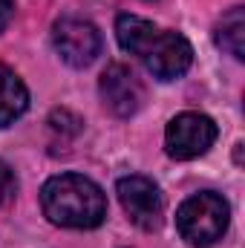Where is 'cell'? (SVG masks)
Here are the masks:
<instances>
[{"instance_id": "obj_3", "label": "cell", "mask_w": 245, "mask_h": 248, "mask_svg": "<svg viewBox=\"0 0 245 248\" xmlns=\"http://www.w3.org/2000/svg\"><path fill=\"white\" fill-rule=\"evenodd\" d=\"M228 222H231V208L214 190L193 193L176 211V228L184 243L193 248H211L214 243H219L222 234L228 231Z\"/></svg>"}, {"instance_id": "obj_10", "label": "cell", "mask_w": 245, "mask_h": 248, "mask_svg": "<svg viewBox=\"0 0 245 248\" xmlns=\"http://www.w3.org/2000/svg\"><path fill=\"white\" fill-rule=\"evenodd\" d=\"M49 127H52L55 133H69V136H75V133L81 130V119L72 116L69 110H55V113L49 116Z\"/></svg>"}, {"instance_id": "obj_9", "label": "cell", "mask_w": 245, "mask_h": 248, "mask_svg": "<svg viewBox=\"0 0 245 248\" xmlns=\"http://www.w3.org/2000/svg\"><path fill=\"white\" fill-rule=\"evenodd\" d=\"M216 44L234 61H243L245 58V12H243V6H234V9H228L222 15V20L216 23Z\"/></svg>"}, {"instance_id": "obj_2", "label": "cell", "mask_w": 245, "mask_h": 248, "mask_svg": "<svg viewBox=\"0 0 245 248\" xmlns=\"http://www.w3.org/2000/svg\"><path fill=\"white\" fill-rule=\"evenodd\" d=\"M41 208L52 225L98 228L107 217V196L81 173H61L41 187Z\"/></svg>"}, {"instance_id": "obj_8", "label": "cell", "mask_w": 245, "mask_h": 248, "mask_svg": "<svg viewBox=\"0 0 245 248\" xmlns=\"http://www.w3.org/2000/svg\"><path fill=\"white\" fill-rule=\"evenodd\" d=\"M29 107V90L26 84L15 75V69H9L6 63H0V127L15 124Z\"/></svg>"}, {"instance_id": "obj_11", "label": "cell", "mask_w": 245, "mask_h": 248, "mask_svg": "<svg viewBox=\"0 0 245 248\" xmlns=\"http://www.w3.org/2000/svg\"><path fill=\"white\" fill-rule=\"evenodd\" d=\"M15 187H17V182H15V173H12V168L9 165H3L0 162V208L15 196Z\"/></svg>"}, {"instance_id": "obj_1", "label": "cell", "mask_w": 245, "mask_h": 248, "mask_svg": "<svg viewBox=\"0 0 245 248\" xmlns=\"http://www.w3.org/2000/svg\"><path fill=\"white\" fill-rule=\"evenodd\" d=\"M116 38L130 55H136L159 81H176L193 63V46L187 38L170 29H159L156 23L138 15L116 17Z\"/></svg>"}, {"instance_id": "obj_4", "label": "cell", "mask_w": 245, "mask_h": 248, "mask_svg": "<svg viewBox=\"0 0 245 248\" xmlns=\"http://www.w3.org/2000/svg\"><path fill=\"white\" fill-rule=\"evenodd\" d=\"M216 124L202 113H179L165 130V150L176 162H190L211 150L216 141Z\"/></svg>"}, {"instance_id": "obj_7", "label": "cell", "mask_w": 245, "mask_h": 248, "mask_svg": "<svg viewBox=\"0 0 245 248\" xmlns=\"http://www.w3.org/2000/svg\"><path fill=\"white\" fill-rule=\"evenodd\" d=\"M98 93H101V101L104 107L119 116V119H130L141 110L144 104V84L138 81V75L124 66V63H110L104 72H101V81H98Z\"/></svg>"}, {"instance_id": "obj_6", "label": "cell", "mask_w": 245, "mask_h": 248, "mask_svg": "<svg viewBox=\"0 0 245 248\" xmlns=\"http://www.w3.org/2000/svg\"><path fill=\"white\" fill-rule=\"evenodd\" d=\"M119 202H122L124 214L130 217L133 225H138L141 231H156L162 225V193L159 185L147 176H124L116 185Z\"/></svg>"}, {"instance_id": "obj_5", "label": "cell", "mask_w": 245, "mask_h": 248, "mask_svg": "<svg viewBox=\"0 0 245 248\" xmlns=\"http://www.w3.org/2000/svg\"><path fill=\"white\" fill-rule=\"evenodd\" d=\"M52 46L63 63L81 69L101 55V35L84 17H61L52 26Z\"/></svg>"}, {"instance_id": "obj_12", "label": "cell", "mask_w": 245, "mask_h": 248, "mask_svg": "<svg viewBox=\"0 0 245 248\" xmlns=\"http://www.w3.org/2000/svg\"><path fill=\"white\" fill-rule=\"evenodd\" d=\"M12 15H15V3H12V0H0V32L9 26Z\"/></svg>"}]
</instances>
